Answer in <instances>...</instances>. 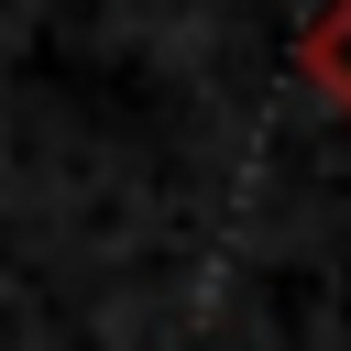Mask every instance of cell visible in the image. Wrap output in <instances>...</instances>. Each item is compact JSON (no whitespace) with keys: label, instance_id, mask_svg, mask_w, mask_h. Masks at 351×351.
<instances>
[{"label":"cell","instance_id":"6da1fadb","mask_svg":"<svg viewBox=\"0 0 351 351\" xmlns=\"http://www.w3.org/2000/svg\"><path fill=\"white\" fill-rule=\"evenodd\" d=\"M296 66H307V88L351 121V0H318V22L296 33Z\"/></svg>","mask_w":351,"mask_h":351}]
</instances>
